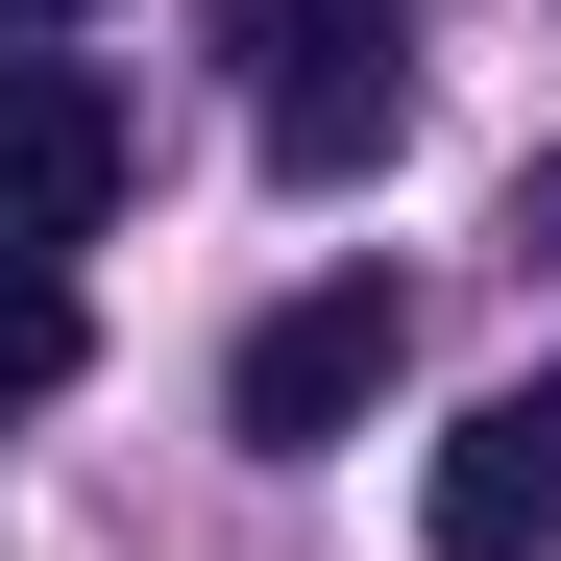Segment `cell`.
Returning a JSON list of instances; mask_svg holds the SVG:
<instances>
[{
    "label": "cell",
    "instance_id": "6da1fadb",
    "mask_svg": "<svg viewBox=\"0 0 561 561\" xmlns=\"http://www.w3.org/2000/svg\"><path fill=\"white\" fill-rule=\"evenodd\" d=\"M244 123L294 196H366V171L415 147V49H391V0H244Z\"/></svg>",
    "mask_w": 561,
    "mask_h": 561
},
{
    "label": "cell",
    "instance_id": "7a4b0ae2",
    "mask_svg": "<svg viewBox=\"0 0 561 561\" xmlns=\"http://www.w3.org/2000/svg\"><path fill=\"white\" fill-rule=\"evenodd\" d=\"M391 366H415V318H391V294L342 268V294H268V318H244V366H220V415H244L268 463H318L342 415H391Z\"/></svg>",
    "mask_w": 561,
    "mask_h": 561
},
{
    "label": "cell",
    "instance_id": "3957f363",
    "mask_svg": "<svg viewBox=\"0 0 561 561\" xmlns=\"http://www.w3.org/2000/svg\"><path fill=\"white\" fill-rule=\"evenodd\" d=\"M123 220V99L73 49H0V268H73Z\"/></svg>",
    "mask_w": 561,
    "mask_h": 561
},
{
    "label": "cell",
    "instance_id": "277c9868",
    "mask_svg": "<svg viewBox=\"0 0 561 561\" xmlns=\"http://www.w3.org/2000/svg\"><path fill=\"white\" fill-rule=\"evenodd\" d=\"M415 537H439V561H561V366H537V391H489V415L439 439Z\"/></svg>",
    "mask_w": 561,
    "mask_h": 561
},
{
    "label": "cell",
    "instance_id": "5b68a950",
    "mask_svg": "<svg viewBox=\"0 0 561 561\" xmlns=\"http://www.w3.org/2000/svg\"><path fill=\"white\" fill-rule=\"evenodd\" d=\"M73 366H99V318H73V268H0V415H49Z\"/></svg>",
    "mask_w": 561,
    "mask_h": 561
},
{
    "label": "cell",
    "instance_id": "8992f818",
    "mask_svg": "<svg viewBox=\"0 0 561 561\" xmlns=\"http://www.w3.org/2000/svg\"><path fill=\"white\" fill-rule=\"evenodd\" d=\"M0 25H73V0H0Z\"/></svg>",
    "mask_w": 561,
    "mask_h": 561
}]
</instances>
